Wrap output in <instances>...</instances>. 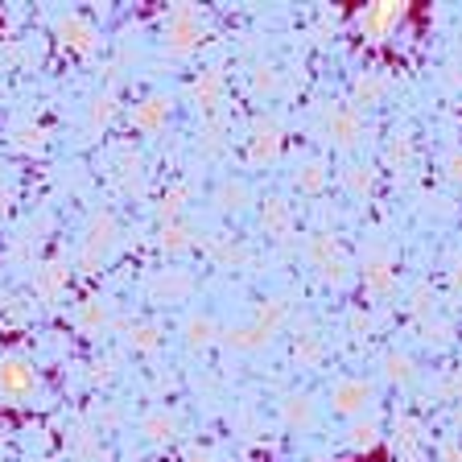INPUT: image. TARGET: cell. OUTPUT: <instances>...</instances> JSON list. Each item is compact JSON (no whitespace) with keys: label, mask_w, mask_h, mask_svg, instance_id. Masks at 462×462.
<instances>
[{"label":"cell","mask_w":462,"mask_h":462,"mask_svg":"<svg viewBox=\"0 0 462 462\" xmlns=\"http://www.w3.org/2000/svg\"><path fill=\"white\" fill-rule=\"evenodd\" d=\"M306 260H310V269L322 277V285L330 289H343L351 285V260H346V252L338 248L335 236H310L306 240Z\"/></svg>","instance_id":"obj_1"},{"label":"cell","mask_w":462,"mask_h":462,"mask_svg":"<svg viewBox=\"0 0 462 462\" xmlns=\"http://www.w3.org/2000/svg\"><path fill=\"white\" fill-rule=\"evenodd\" d=\"M404 9H409V5L375 0V5H364V9L356 13V25H359V33H364L367 42H388V38L396 33V29H401Z\"/></svg>","instance_id":"obj_2"},{"label":"cell","mask_w":462,"mask_h":462,"mask_svg":"<svg viewBox=\"0 0 462 462\" xmlns=\"http://www.w3.org/2000/svg\"><path fill=\"white\" fill-rule=\"evenodd\" d=\"M112 244H116V219L107 211H99L96 219L87 223L83 252H79V269H83V273L99 269V264L107 260V252H112Z\"/></svg>","instance_id":"obj_3"},{"label":"cell","mask_w":462,"mask_h":462,"mask_svg":"<svg viewBox=\"0 0 462 462\" xmlns=\"http://www.w3.org/2000/svg\"><path fill=\"white\" fill-rule=\"evenodd\" d=\"M199 42H202V21L194 13V5H173L170 21H165V46L173 54H190V50H199Z\"/></svg>","instance_id":"obj_4"},{"label":"cell","mask_w":462,"mask_h":462,"mask_svg":"<svg viewBox=\"0 0 462 462\" xmlns=\"http://www.w3.org/2000/svg\"><path fill=\"white\" fill-rule=\"evenodd\" d=\"M38 393V367L21 356H5L0 359V396L9 401H25Z\"/></svg>","instance_id":"obj_5"},{"label":"cell","mask_w":462,"mask_h":462,"mask_svg":"<svg viewBox=\"0 0 462 462\" xmlns=\"http://www.w3.org/2000/svg\"><path fill=\"white\" fill-rule=\"evenodd\" d=\"M364 128H367V120L356 104H335L327 112V136L338 149H356V144L364 141Z\"/></svg>","instance_id":"obj_6"},{"label":"cell","mask_w":462,"mask_h":462,"mask_svg":"<svg viewBox=\"0 0 462 462\" xmlns=\"http://www.w3.org/2000/svg\"><path fill=\"white\" fill-rule=\"evenodd\" d=\"M364 289H367V298H375V301H384L396 293V264L384 248H372L364 256Z\"/></svg>","instance_id":"obj_7"},{"label":"cell","mask_w":462,"mask_h":462,"mask_svg":"<svg viewBox=\"0 0 462 462\" xmlns=\"http://www.w3.org/2000/svg\"><path fill=\"white\" fill-rule=\"evenodd\" d=\"M375 388L367 384V380H359V375H343V380H335L330 384V409L343 417H359L372 404Z\"/></svg>","instance_id":"obj_8"},{"label":"cell","mask_w":462,"mask_h":462,"mask_svg":"<svg viewBox=\"0 0 462 462\" xmlns=\"http://www.w3.org/2000/svg\"><path fill=\"white\" fill-rule=\"evenodd\" d=\"M194 293V277L186 269H165V273H153L149 281V298L153 301H165V306H178Z\"/></svg>","instance_id":"obj_9"},{"label":"cell","mask_w":462,"mask_h":462,"mask_svg":"<svg viewBox=\"0 0 462 462\" xmlns=\"http://www.w3.org/2000/svg\"><path fill=\"white\" fill-rule=\"evenodd\" d=\"M58 38H62V46H67V50H75V54H96V50H99L96 25H91L87 17H79V13L58 17Z\"/></svg>","instance_id":"obj_10"},{"label":"cell","mask_w":462,"mask_h":462,"mask_svg":"<svg viewBox=\"0 0 462 462\" xmlns=\"http://www.w3.org/2000/svg\"><path fill=\"white\" fill-rule=\"evenodd\" d=\"M281 153V128L277 120H256L248 136V162L252 165H273Z\"/></svg>","instance_id":"obj_11"},{"label":"cell","mask_w":462,"mask_h":462,"mask_svg":"<svg viewBox=\"0 0 462 462\" xmlns=\"http://www.w3.org/2000/svg\"><path fill=\"white\" fill-rule=\"evenodd\" d=\"M260 227L269 231L273 240H289L293 236V207L285 199H264L260 202Z\"/></svg>","instance_id":"obj_12"},{"label":"cell","mask_w":462,"mask_h":462,"mask_svg":"<svg viewBox=\"0 0 462 462\" xmlns=\"http://www.w3.org/2000/svg\"><path fill=\"white\" fill-rule=\"evenodd\" d=\"M170 99L165 96H149V99H141V104L133 107V128L136 133H162L165 128V120H170Z\"/></svg>","instance_id":"obj_13"},{"label":"cell","mask_w":462,"mask_h":462,"mask_svg":"<svg viewBox=\"0 0 462 462\" xmlns=\"http://www.w3.org/2000/svg\"><path fill=\"white\" fill-rule=\"evenodd\" d=\"M281 421H285L289 430H314V421H318V404H314V396H306V393H289L285 401H281Z\"/></svg>","instance_id":"obj_14"},{"label":"cell","mask_w":462,"mask_h":462,"mask_svg":"<svg viewBox=\"0 0 462 462\" xmlns=\"http://www.w3.org/2000/svg\"><path fill=\"white\" fill-rule=\"evenodd\" d=\"M182 338H186V346L202 351V346L219 343L223 330H219V322H215L211 314H190V318H186V327H182Z\"/></svg>","instance_id":"obj_15"},{"label":"cell","mask_w":462,"mask_h":462,"mask_svg":"<svg viewBox=\"0 0 462 462\" xmlns=\"http://www.w3.org/2000/svg\"><path fill=\"white\" fill-rule=\"evenodd\" d=\"M248 202H252V190L240 178H223V182L215 186V207H219L223 215H240Z\"/></svg>","instance_id":"obj_16"},{"label":"cell","mask_w":462,"mask_h":462,"mask_svg":"<svg viewBox=\"0 0 462 462\" xmlns=\"http://www.w3.org/2000/svg\"><path fill=\"white\" fill-rule=\"evenodd\" d=\"M223 343H227L231 351H264V346L273 343V335L269 330H260L256 322H244V327L223 330Z\"/></svg>","instance_id":"obj_17"},{"label":"cell","mask_w":462,"mask_h":462,"mask_svg":"<svg viewBox=\"0 0 462 462\" xmlns=\"http://www.w3.org/2000/svg\"><path fill=\"white\" fill-rule=\"evenodd\" d=\"M190 96H194V104H199L202 112H215V107H219V99H223V75H219V70H202V75L194 79Z\"/></svg>","instance_id":"obj_18"},{"label":"cell","mask_w":462,"mask_h":462,"mask_svg":"<svg viewBox=\"0 0 462 462\" xmlns=\"http://www.w3.org/2000/svg\"><path fill=\"white\" fill-rule=\"evenodd\" d=\"M141 433L149 442H170L173 433H178V417L165 413V409H153V413L141 417Z\"/></svg>","instance_id":"obj_19"},{"label":"cell","mask_w":462,"mask_h":462,"mask_svg":"<svg viewBox=\"0 0 462 462\" xmlns=\"http://www.w3.org/2000/svg\"><path fill=\"white\" fill-rule=\"evenodd\" d=\"M67 277H70L67 264H62V260H50L46 269L38 273V281H33V289H38V298H58V293L67 289Z\"/></svg>","instance_id":"obj_20"},{"label":"cell","mask_w":462,"mask_h":462,"mask_svg":"<svg viewBox=\"0 0 462 462\" xmlns=\"http://www.w3.org/2000/svg\"><path fill=\"white\" fill-rule=\"evenodd\" d=\"M343 446L346 450H375L380 446V425L375 421H351L346 425V433H343Z\"/></svg>","instance_id":"obj_21"},{"label":"cell","mask_w":462,"mask_h":462,"mask_svg":"<svg viewBox=\"0 0 462 462\" xmlns=\"http://www.w3.org/2000/svg\"><path fill=\"white\" fill-rule=\"evenodd\" d=\"M327 182H330V173H327V165L322 162H301L298 173H293V186H298L301 194H322L327 190Z\"/></svg>","instance_id":"obj_22"},{"label":"cell","mask_w":462,"mask_h":462,"mask_svg":"<svg viewBox=\"0 0 462 462\" xmlns=\"http://www.w3.org/2000/svg\"><path fill=\"white\" fill-rule=\"evenodd\" d=\"M190 182H178V186H170V190L162 194V207H157V215H162V223H178L182 219V211H186V202H190Z\"/></svg>","instance_id":"obj_23"},{"label":"cell","mask_w":462,"mask_h":462,"mask_svg":"<svg viewBox=\"0 0 462 462\" xmlns=\"http://www.w3.org/2000/svg\"><path fill=\"white\" fill-rule=\"evenodd\" d=\"M384 96H388V79L384 75L367 70V75L356 79V107H372V104H380Z\"/></svg>","instance_id":"obj_24"},{"label":"cell","mask_w":462,"mask_h":462,"mask_svg":"<svg viewBox=\"0 0 462 462\" xmlns=\"http://www.w3.org/2000/svg\"><path fill=\"white\" fill-rule=\"evenodd\" d=\"M112 116H116V96L112 91H104V96L91 99V107H87V133L99 136L107 125H112Z\"/></svg>","instance_id":"obj_25"},{"label":"cell","mask_w":462,"mask_h":462,"mask_svg":"<svg viewBox=\"0 0 462 462\" xmlns=\"http://www.w3.org/2000/svg\"><path fill=\"white\" fill-rule=\"evenodd\" d=\"M285 318H289V306L281 298H269V301H260L256 314H252V322H256L260 330H269V335H277L281 327H285Z\"/></svg>","instance_id":"obj_26"},{"label":"cell","mask_w":462,"mask_h":462,"mask_svg":"<svg viewBox=\"0 0 462 462\" xmlns=\"http://www.w3.org/2000/svg\"><path fill=\"white\" fill-rule=\"evenodd\" d=\"M157 244H162V252H186L194 244V231L190 223H162V231H157Z\"/></svg>","instance_id":"obj_27"},{"label":"cell","mask_w":462,"mask_h":462,"mask_svg":"<svg viewBox=\"0 0 462 462\" xmlns=\"http://www.w3.org/2000/svg\"><path fill=\"white\" fill-rule=\"evenodd\" d=\"M144 186V165L136 153H128V149H120V190L125 194H141Z\"/></svg>","instance_id":"obj_28"},{"label":"cell","mask_w":462,"mask_h":462,"mask_svg":"<svg viewBox=\"0 0 462 462\" xmlns=\"http://www.w3.org/2000/svg\"><path fill=\"white\" fill-rule=\"evenodd\" d=\"M75 322H79V330H87V335H99V330L107 327V306L104 301H83Z\"/></svg>","instance_id":"obj_29"},{"label":"cell","mask_w":462,"mask_h":462,"mask_svg":"<svg viewBox=\"0 0 462 462\" xmlns=\"http://www.w3.org/2000/svg\"><path fill=\"white\" fill-rule=\"evenodd\" d=\"M125 335H128L133 351H153V346L162 343V327H157V322H133Z\"/></svg>","instance_id":"obj_30"},{"label":"cell","mask_w":462,"mask_h":462,"mask_svg":"<svg viewBox=\"0 0 462 462\" xmlns=\"http://www.w3.org/2000/svg\"><path fill=\"white\" fill-rule=\"evenodd\" d=\"M343 186L356 194V199H367V194H372V186H375L372 165H346V170H343Z\"/></svg>","instance_id":"obj_31"},{"label":"cell","mask_w":462,"mask_h":462,"mask_svg":"<svg viewBox=\"0 0 462 462\" xmlns=\"http://www.w3.org/2000/svg\"><path fill=\"white\" fill-rule=\"evenodd\" d=\"M417 442H421V425L401 417V421H396V446H401V454L409 462H417Z\"/></svg>","instance_id":"obj_32"},{"label":"cell","mask_w":462,"mask_h":462,"mask_svg":"<svg viewBox=\"0 0 462 462\" xmlns=\"http://www.w3.org/2000/svg\"><path fill=\"white\" fill-rule=\"evenodd\" d=\"M384 375L393 380V384H409V380L417 375V364L409 356H401V351H393V356L384 359Z\"/></svg>","instance_id":"obj_33"},{"label":"cell","mask_w":462,"mask_h":462,"mask_svg":"<svg viewBox=\"0 0 462 462\" xmlns=\"http://www.w3.org/2000/svg\"><path fill=\"white\" fill-rule=\"evenodd\" d=\"M384 162L393 165V170H409V165H413V141H409V136H393L384 149Z\"/></svg>","instance_id":"obj_34"},{"label":"cell","mask_w":462,"mask_h":462,"mask_svg":"<svg viewBox=\"0 0 462 462\" xmlns=\"http://www.w3.org/2000/svg\"><path fill=\"white\" fill-rule=\"evenodd\" d=\"M293 359H298V367H318L322 364V338L301 335L298 343H293Z\"/></svg>","instance_id":"obj_35"},{"label":"cell","mask_w":462,"mask_h":462,"mask_svg":"<svg viewBox=\"0 0 462 462\" xmlns=\"http://www.w3.org/2000/svg\"><path fill=\"white\" fill-rule=\"evenodd\" d=\"M46 141H50V133H46V128H38V125L17 128V136H13V144H17L21 153H42V149H46Z\"/></svg>","instance_id":"obj_36"},{"label":"cell","mask_w":462,"mask_h":462,"mask_svg":"<svg viewBox=\"0 0 462 462\" xmlns=\"http://www.w3.org/2000/svg\"><path fill=\"white\" fill-rule=\"evenodd\" d=\"M409 310H413L417 318H433V289L425 285V281L413 285V293H409Z\"/></svg>","instance_id":"obj_37"},{"label":"cell","mask_w":462,"mask_h":462,"mask_svg":"<svg viewBox=\"0 0 462 462\" xmlns=\"http://www.w3.org/2000/svg\"><path fill=\"white\" fill-rule=\"evenodd\" d=\"M252 87H256L260 96H277V87H281L277 67H256V75H252Z\"/></svg>","instance_id":"obj_38"},{"label":"cell","mask_w":462,"mask_h":462,"mask_svg":"<svg viewBox=\"0 0 462 462\" xmlns=\"http://www.w3.org/2000/svg\"><path fill=\"white\" fill-rule=\"evenodd\" d=\"M211 252H215V260H223V264H244V252L236 248V244H227V240H219Z\"/></svg>","instance_id":"obj_39"},{"label":"cell","mask_w":462,"mask_h":462,"mask_svg":"<svg viewBox=\"0 0 462 462\" xmlns=\"http://www.w3.org/2000/svg\"><path fill=\"white\" fill-rule=\"evenodd\" d=\"M425 343H433V346H446L450 343V327H446V322H425Z\"/></svg>","instance_id":"obj_40"},{"label":"cell","mask_w":462,"mask_h":462,"mask_svg":"<svg viewBox=\"0 0 462 462\" xmlns=\"http://www.w3.org/2000/svg\"><path fill=\"white\" fill-rule=\"evenodd\" d=\"M446 178H450L454 186H462V149H450V153H446Z\"/></svg>","instance_id":"obj_41"},{"label":"cell","mask_w":462,"mask_h":462,"mask_svg":"<svg viewBox=\"0 0 462 462\" xmlns=\"http://www.w3.org/2000/svg\"><path fill=\"white\" fill-rule=\"evenodd\" d=\"M182 462H215V458H211V450H199V446H190Z\"/></svg>","instance_id":"obj_42"},{"label":"cell","mask_w":462,"mask_h":462,"mask_svg":"<svg viewBox=\"0 0 462 462\" xmlns=\"http://www.w3.org/2000/svg\"><path fill=\"white\" fill-rule=\"evenodd\" d=\"M351 327H356V330H364V335H367V330H372V318H367V314H359V310H356V314H351Z\"/></svg>","instance_id":"obj_43"},{"label":"cell","mask_w":462,"mask_h":462,"mask_svg":"<svg viewBox=\"0 0 462 462\" xmlns=\"http://www.w3.org/2000/svg\"><path fill=\"white\" fill-rule=\"evenodd\" d=\"M450 285H454V293H462V260H454V273H450Z\"/></svg>","instance_id":"obj_44"},{"label":"cell","mask_w":462,"mask_h":462,"mask_svg":"<svg viewBox=\"0 0 462 462\" xmlns=\"http://www.w3.org/2000/svg\"><path fill=\"white\" fill-rule=\"evenodd\" d=\"M442 462H462V450H458V446H446V450H442Z\"/></svg>","instance_id":"obj_45"},{"label":"cell","mask_w":462,"mask_h":462,"mask_svg":"<svg viewBox=\"0 0 462 462\" xmlns=\"http://www.w3.org/2000/svg\"><path fill=\"white\" fill-rule=\"evenodd\" d=\"M9 202H13V194L5 190V186H0V211H9Z\"/></svg>","instance_id":"obj_46"},{"label":"cell","mask_w":462,"mask_h":462,"mask_svg":"<svg viewBox=\"0 0 462 462\" xmlns=\"http://www.w3.org/2000/svg\"><path fill=\"white\" fill-rule=\"evenodd\" d=\"M454 393H458V404H462V380H458V384H454Z\"/></svg>","instance_id":"obj_47"}]
</instances>
